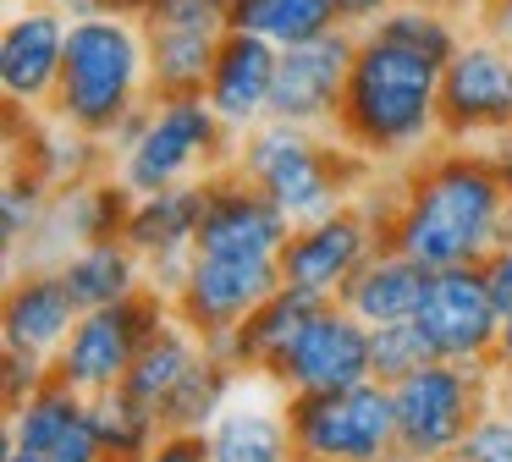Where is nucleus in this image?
Instances as JSON below:
<instances>
[{"label": "nucleus", "instance_id": "obj_6", "mask_svg": "<svg viewBox=\"0 0 512 462\" xmlns=\"http://www.w3.org/2000/svg\"><path fill=\"white\" fill-rule=\"evenodd\" d=\"M232 160H237V132L215 116V105L204 94H182V99H155L149 132L133 149L116 154L111 171L133 193H160V187L226 171Z\"/></svg>", "mask_w": 512, "mask_h": 462}, {"label": "nucleus", "instance_id": "obj_17", "mask_svg": "<svg viewBox=\"0 0 512 462\" xmlns=\"http://www.w3.org/2000/svg\"><path fill=\"white\" fill-rule=\"evenodd\" d=\"M67 33L72 17L56 0H28L6 17V28H0V88L12 105L50 110L61 61H67Z\"/></svg>", "mask_w": 512, "mask_h": 462}, {"label": "nucleus", "instance_id": "obj_36", "mask_svg": "<svg viewBox=\"0 0 512 462\" xmlns=\"http://www.w3.org/2000/svg\"><path fill=\"white\" fill-rule=\"evenodd\" d=\"M232 17V0H155V11L144 17V28H204L221 33Z\"/></svg>", "mask_w": 512, "mask_h": 462}, {"label": "nucleus", "instance_id": "obj_29", "mask_svg": "<svg viewBox=\"0 0 512 462\" xmlns=\"http://www.w3.org/2000/svg\"><path fill=\"white\" fill-rule=\"evenodd\" d=\"M89 413V396L78 385H67L61 374H50L34 396H23L17 407H6V446H23V451H56V440L67 435L78 418Z\"/></svg>", "mask_w": 512, "mask_h": 462}, {"label": "nucleus", "instance_id": "obj_30", "mask_svg": "<svg viewBox=\"0 0 512 462\" xmlns=\"http://www.w3.org/2000/svg\"><path fill=\"white\" fill-rule=\"evenodd\" d=\"M204 352H210V347H204V341L193 336V330L182 325L177 314H171L166 325H160L155 336L144 341V347H138V358H133V369H127L122 385H127L133 396H144V402L160 407V402H166V396L182 385V374H188L193 363L204 358Z\"/></svg>", "mask_w": 512, "mask_h": 462}, {"label": "nucleus", "instance_id": "obj_18", "mask_svg": "<svg viewBox=\"0 0 512 462\" xmlns=\"http://www.w3.org/2000/svg\"><path fill=\"white\" fill-rule=\"evenodd\" d=\"M6 154L12 160L6 165H23V171H34L45 187H72V182H89V176L111 171L116 154L111 143L89 138V132L67 127V121H56L50 110H28V105H12L6 99Z\"/></svg>", "mask_w": 512, "mask_h": 462}, {"label": "nucleus", "instance_id": "obj_11", "mask_svg": "<svg viewBox=\"0 0 512 462\" xmlns=\"http://www.w3.org/2000/svg\"><path fill=\"white\" fill-rule=\"evenodd\" d=\"M281 286L276 259H248V253H193V270L182 292L171 297V314L204 341H226L270 292Z\"/></svg>", "mask_w": 512, "mask_h": 462}, {"label": "nucleus", "instance_id": "obj_14", "mask_svg": "<svg viewBox=\"0 0 512 462\" xmlns=\"http://www.w3.org/2000/svg\"><path fill=\"white\" fill-rule=\"evenodd\" d=\"M353 50H358L353 28H336L325 39L281 50L276 88H270V121L336 132V110H342V88H347V72H353Z\"/></svg>", "mask_w": 512, "mask_h": 462}, {"label": "nucleus", "instance_id": "obj_50", "mask_svg": "<svg viewBox=\"0 0 512 462\" xmlns=\"http://www.w3.org/2000/svg\"><path fill=\"white\" fill-rule=\"evenodd\" d=\"M391 462H408V457H391Z\"/></svg>", "mask_w": 512, "mask_h": 462}, {"label": "nucleus", "instance_id": "obj_26", "mask_svg": "<svg viewBox=\"0 0 512 462\" xmlns=\"http://www.w3.org/2000/svg\"><path fill=\"white\" fill-rule=\"evenodd\" d=\"M221 33H204V28H144V39H149V99L204 94Z\"/></svg>", "mask_w": 512, "mask_h": 462}, {"label": "nucleus", "instance_id": "obj_5", "mask_svg": "<svg viewBox=\"0 0 512 462\" xmlns=\"http://www.w3.org/2000/svg\"><path fill=\"white\" fill-rule=\"evenodd\" d=\"M496 402H501V385H496V369H490V363L430 358L424 369L402 374V380L391 385V407H397V457L441 462Z\"/></svg>", "mask_w": 512, "mask_h": 462}, {"label": "nucleus", "instance_id": "obj_49", "mask_svg": "<svg viewBox=\"0 0 512 462\" xmlns=\"http://www.w3.org/2000/svg\"><path fill=\"white\" fill-rule=\"evenodd\" d=\"M105 462H149V457H105Z\"/></svg>", "mask_w": 512, "mask_h": 462}, {"label": "nucleus", "instance_id": "obj_24", "mask_svg": "<svg viewBox=\"0 0 512 462\" xmlns=\"http://www.w3.org/2000/svg\"><path fill=\"white\" fill-rule=\"evenodd\" d=\"M204 176L199 182H177L160 193H138L133 220H127V242L138 248V259L171 248H199V220H204Z\"/></svg>", "mask_w": 512, "mask_h": 462}, {"label": "nucleus", "instance_id": "obj_40", "mask_svg": "<svg viewBox=\"0 0 512 462\" xmlns=\"http://www.w3.org/2000/svg\"><path fill=\"white\" fill-rule=\"evenodd\" d=\"M485 281H490V292H496V303H501V314L512 308V204H507V220H501V242L485 253Z\"/></svg>", "mask_w": 512, "mask_h": 462}, {"label": "nucleus", "instance_id": "obj_16", "mask_svg": "<svg viewBox=\"0 0 512 462\" xmlns=\"http://www.w3.org/2000/svg\"><path fill=\"white\" fill-rule=\"evenodd\" d=\"M133 204H138V193H133V187H127L116 171H100V176H89V182L56 187V198H50V215H45V226H39L34 248H28L23 259L12 264V270H23V264H61L72 248H83V242L127 237Z\"/></svg>", "mask_w": 512, "mask_h": 462}, {"label": "nucleus", "instance_id": "obj_19", "mask_svg": "<svg viewBox=\"0 0 512 462\" xmlns=\"http://www.w3.org/2000/svg\"><path fill=\"white\" fill-rule=\"evenodd\" d=\"M83 303L72 297L61 264H23L6 281V303H0V341L23 352H45L56 358L61 341L72 336Z\"/></svg>", "mask_w": 512, "mask_h": 462}, {"label": "nucleus", "instance_id": "obj_31", "mask_svg": "<svg viewBox=\"0 0 512 462\" xmlns=\"http://www.w3.org/2000/svg\"><path fill=\"white\" fill-rule=\"evenodd\" d=\"M89 413H94V429H100L111 457H149V451L160 446V435H166L160 407L144 402V396H133L127 385L89 396Z\"/></svg>", "mask_w": 512, "mask_h": 462}, {"label": "nucleus", "instance_id": "obj_13", "mask_svg": "<svg viewBox=\"0 0 512 462\" xmlns=\"http://www.w3.org/2000/svg\"><path fill=\"white\" fill-rule=\"evenodd\" d=\"M419 330L435 358H463V363H490L501 336V303L490 292L479 264H446L430 270L419 297Z\"/></svg>", "mask_w": 512, "mask_h": 462}, {"label": "nucleus", "instance_id": "obj_25", "mask_svg": "<svg viewBox=\"0 0 512 462\" xmlns=\"http://www.w3.org/2000/svg\"><path fill=\"white\" fill-rule=\"evenodd\" d=\"M61 275H67L72 297L83 308H111V303H127L133 292H144V259L127 237H111V242H83L61 259Z\"/></svg>", "mask_w": 512, "mask_h": 462}, {"label": "nucleus", "instance_id": "obj_44", "mask_svg": "<svg viewBox=\"0 0 512 462\" xmlns=\"http://www.w3.org/2000/svg\"><path fill=\"white\" fill-rule=\"evenodd\" d=\"M336 6H342V22H347V28H353V33H364L369 22H380L386 11H397L402 0H336Z\"/></svg>", "mask_w": 512, "mask_h": 462}, {"label": "nucleus", "instance_id": "obj_43", "mask_svg": "<svg viewBox=\"0 0 512 462\" xmlns=\"http://www.w3.org/2000/svg\"><path fill=\"white\" fill-rule=\"evenodd\" d=\"M490 369H496L501 402H507V396H512V308L501 314V336H496V352H490Z\"/></svg>", "mask_w": 512, "mask_h": 462}, {"label": "nucleus", "instance_id": "obj_10", "mask_svg": "<svg viewBox=\"0 0 512 462\" xmlns=\"http://www.w3.org/2000/svg\"><path fill=\"white\" fill-rule=\"evenodd\" d=\"M375 380L369 374V325L342 308L336 297H325L303 330L292 336V347L270 363L265 385L276 396H298V391H342V385Z\"/></svg>", "mask_w": 512, "mask_h": 462}, {"label": "nucleus", "instance_id": "obj_46", "mask_svg": "<svg viewBox=\"0 0 512 462\" xmlns=\"http://www.w3.org/2000/svg\"><path fill=\"white\" fill-rule=\"evenodd\" d=\"M155 11V0H94V17H127V22H144Z\"/></svg>", "mask_w": 512, "mask_h": 462}, {"label": "nucleus", "instance_id": "obj_37", "mask_svg": "<svg viewBox=\"0 0 512 462\" xmlns=\"http://www.w3.org/2000/svg\"><path fill=\"white\" fill-rule=\"evenodd\" d=\"M50 358L45 352H23V347H6V358H0V391H6V407H17L23 396H34L39 385L50 380Z\"/></svg>", "mask_w": 512, "mask_h": 462}, {"label": "nucleus", "instance_id": "obj_1", "mask_svg": "<svg viewBox=\"0 0 512 462\" xmlns=\"http://www.w3.org/2000/svg\"><path fill=\"white\" fill-rule=\"evenodd\" d=\"M507 204L512 193L490 171L485 149L435 143L397 171V215H391L386 248H402L424 270L485 264V253L501 242Z\"/></svg>", "mask_w": 512, "mask_h": 462}, {"label": "nucleus", "instance_id": "obj_48", "mask_svg": "<svg viewBox=\"0 0 512 462\" xmlns=\"http://www.w3.org/2000/svg\"><path fill=\"white\" fill-rule=\"evenodd\" d=\"M435 6H446V11H457V17H463V11H479L485 0H435Z\"/></svg>", "mask_w": 512, "mask_h": 462}, {"label": "nucleus", "instance_id": "obj_20", "mask_svg": "<svg viewBox=\"0 0 512 462\" xmlns=\"http://www.w3.org/2000/svg\"><path fill=\"white\" fill-rule=\"evenodd\" d=\"M276 61L281 50L259 33L226 28L221 44H215V66L210 83H204V99L215 105V116L243 138L259 121H270V88H276Z\"/></svg>", "mask_w": 512, "mask_h": 462}, {"label": "nucleus", "instance_id": "obj_7", "mask_svg": "<svg viewBox=\"0 0 512 462\" xmlns=\"http://www.w3.org/2000/svg\"><path fill=\"white\" fill-rule=\"evenodd\" d=\"M298 462H391L397 457V407L391 385L358 380L342 391L281 396Z\"/></svg>", "mask_w": 512, "mask_h": 462}, {"label": "nucleus", "instance_id": "obj_9", "mask_svg": "<svg viewBox=\"0 0 512 462\" xmlns=\"http://www.w3.org/2000/svg\"><path fill=\"white\" fill-rule=\"evenodd\" d=\"M512 127V44L474 33L441 66V143H490Z\"/></svg>", "mask_w": 512, "mask_h": 462}, {"label": "nucleus", "instance_id": "obj_28", "mask_svg": "<svg viewBox=\"0 0 512 462\" xmlns=\"http://www.w3.org/2000/svg\"><path fill=\"white\" fill-rule=\"evenodd\" d=\"M226 28L259 33L276 50H292V44H309V39H325V33L347 28V22H342L336 0H232Z\"/></svg>", "mask_w": 512, "mask_h": 462}, {"label": "nucleus", "instance_id": "obj_2", "mask_svg": "<svg viewBox=\"0 0 512 462\" xmlns=\"http://www.w3.org/2000/svg\"><path fill=\"white\" fill-rule=\"evenodd\" d=\"M336 138L353 143L380 171H402L441 143V61L386 39L380 28L358 33L353 72L336 110Z\"/></svg>", "mask_w": 512, "mask_h": 462}, {"label": "nucleus", "instance_id": "obj_51", "mask_svg": "<svg viewBox=\"0 0 512 462\" xmlns=\"http://www.w3.org/2000/svg\"><path fill=\"white\" fill-rule=\"evenodd\" d=\"M507 402H512V396H507Z\"/></svg>", "mask_w": 512, "mask_h": 462}, {"label": "nucleus", "instance_id": "obj_35", "mask_svg": "<svg viewBox=\"0 0 512 462\" xmlns=\"http://www.w3.org/2000/svg\"><path fill=\"white\" fill-rule=\"evenodd\" d=\"M441 462H512V402H496Z\"/></svg>", "mask_w": 512, "mask_h": 462}, {"label": "nucleus", "instance_id": "obj_4", "mask_svg": "<svg viewBox=\"0 0 512 462\" xmlns=\"http://www.w3.org/2000/svg\"><path fill=\"white\" fill-rule=\"evenodd\" d=\"M149 99V39L144 22L78 17L67 33V61L50 99V116L89 138L111 143L116 121Z\"/></svg>", "mask_w": 512, "mask_h": 462}, {"label": "nucleus", "instance_id": "obj_42", "mask_svg": "<svg viewBox=\"0 0 512 462\" xmlns=\"http://www.w3.org/2000/svg\"><path fill=\"white\" fill-rule=\"evenodd\" d=\"M149 116H155V99H144L138 110H127L122 121H116V132H111V154H122V149H133L138 138L149 132Z\"/></svg>", "mask_w": 512, "mask_h": 462}, {"label": "nucleus", "instance_id": "obj_27", "mask_svg": "<svg viewBox=\"0 0 512 462\" xmlns=\"http://www.w3.org/2000/svg\"><path fill=\"white\" fill-rule=\"evenodd\" d=\"M243 380H248V374L237 369L232 358H221V352L210 347L188 374H182L177 391L160 402V418H166V429H177V435H204V429L221 418V407L243 391Z\"/></svg>", "mask_w": 512, "mask_h": 462}, {"label": "nucleus", "instance_id": "obj_32", "mask_svg": "<svg viewBox=\"0 0 512 462\" xmlns=\"http://www.w3.org/2000/svg\"><path fill=\"white\" fill-rule=\"evenodd\" d=\"M369 28H380L386 39L408 44V50L430 55V61H452L457 44H463V17L446 6H435V0H402L397 11H386L380 22H369Z\"/></svg>", "mask_w": 512, "mask_h": 462}, {"label": "nucleus", "instance_id": "obj_41", "mask_svg": "<svg viewBox=\"0 0 512 462\" xmlns=\"http://www.w3.org/2000/svg\"><path fill=\"white\" fill-rule=\"evenodd\" d=\"M149 462H210V440H204V435H177V429H166V435H160V446L149 451Z\"/></svg>", "mask_w": 512, "mask_h": 462}, {"label": "nucleus", "instance_id": "obj_47", "mask_svg": "<svg viewBox=\"0 0 512 462\" xmlns=\"http://www.w3.org/2000/svg\"><path fill=\"white\" fill-rule=\"evenodd\" d=\"M0 462H50V457H45V451H23V446H6V457H0Z\"/></svg>", "mask_w": 512, "mask_h": 462}, {"label": "nucleus", "instance_id": "obj_23", "mask_svg": "<svg viewBox=\"0 0 512 462\" xmlns=\"http://www.w3.org/2000/svg\"><path fill=\"white\" fill-rule=\"evenodd\" d=\"M424 281H430V270H424L419 259H408L402 248H375L364 264H358L353 281L336 292V303L353 308L364 325H391V319L419 314Z\"/></svg>", "mask_w": 512, "mask_h": 462}, {"label": "nucleus", "instance_id": "obj_38", "mask_svg": "<svg viewBox=\"0 0 512 462\" xmlns=\"http://www.w3.org/2000/svg\"><path fill=\"white\" fill-rule=\"evenodd\" d=\"M193 253H199V248L149 253V259H144V286H149V292H160V297H177L182 281H188V270H193Z\"/></svg>", "mask_w": 512, "mask_h": 462}, {"label": "nucleus", "instance_id": "obj_8", "mask_svg": "<svg viewBox=\"0 0 512 462\" xmlns=\"http://www.w3.org/2000/svg\"><path fill=\"white\" fill-rule=\"evenodd\" d=\"M171 319V297L160 292H133L127 303H111V308H83L72 336L61 341V352L50 358V369L61 374L67 385H78L83 396H100V391H116L133 369L138 347L155 336L160 325Z\"/></svg>", "mask_w": 512, "mask_h": 462}, {"label": "nucleus", "instance_id": "obj_15", "mask_svg": "<svg viewBox=\"0 0 512 462\" xmlns=\"http://www.w3.org/2000/svg\"><path fill=\"white\" fill-rule=\"evenodd\" d=\"M204 220H199V253H248V259H276L281 242L298 220L276 204L259 182H248L237 165L204 176Z\"/></svg>", "mask_w": 512, "mask_h": 462}, {"label": "nucleus", "instance_id": "obj_45", "mask_svg": "<svg viewBox=\"0 0 512 462\" xmlns=\"http://www.w3.org/2000/svg\"><path fill=\"white\" fill-rule=\"evenodd\" d=\"M479 149H485L490 171L501 176V187H507V193H512V127H507V132H496V138H490V143H479Z\"/></svg>", "mask_w": 512, "mask_h": 462}, {"label": "nucleus", "instance_id": "obj_3", "mask_svg": "<svg viewBox=\"0 0 512 462\" xmlns=\"http://www.w3.org/2000/svg\"><path fill=\"white\" fill-rule=\"evenodd\" d=\"M232 165L248 182L265 187L292 220L331 215L380 176V165L358 154L353 143H342L336 132L292 127V121H259L254 132H243Z\"/></svg>", "mask_w": 512, "mask_h": 462}, {"label": "nucleus", "instance_id": "obj_34", "mask_svg": "<svg viewBox=\"0 0 512 462\" xmlns=\"http://www.w3.org/2000/svg\"><path fill=\"white\" fill-rule=\"evenodd\" d=\"M435 352L424 341L419 319H391V325H369V374L380 385H397L402 374L424 369Z\"/></svg>", "mask_w": 512, "mask_h": 462}, {"label": "nucleus", "instance_id": "obj_12", "mask_svg": "<svg viewBox=\"0 0 512 462\" xmlns=\"http://www.w3.org/2000/svg\"><path fill=\"white\" fill-rule=\"evenodd\" d=\"M375 248H386L380 226L364 215V204H342L320 220H298L292 237L281 242L276 264H281V286H298L309 297H336L347 281L358 275V264Z\"/></svg>", "mask_w": 512, "mask_h": 462}, {"label": "nucleus", "instance_id": "obj_21", "mask_svg": "<svg viewBox=\"0 0 512 462\" xmlns=\"http://www.w3.org/2000/svg\"><path fill=\"white\" fill-rule=\"evenodd\" d=\"M210 462H298L292 446V424H287V402H265V396L237 391L221 407L210 429Z\"/></svg>", "mask_w": 512, "mask_h": 462}, {"label": "nucleus", "instance_id": "obj_22", "mask_svg": "<svg viewBox=\"0 0 512 462\" xmlns=\"http://www.w3.org/2000/svg\"><path fill=\"white\" fill-rule=\"evenodd\" d=\"M320 303H325V297H309V292H298V286H276V292H270L265 303H259L254 314L232 330V336L215 341V352H221V358H232L248 380H265L270 363L292 347V336H298L303 319H309Z\"/></svg>", "mask_w": 512, "mask_h": 462}, {"label": "nucleus", "instance_id": "obj_33", "mask_svg": "<svg viewBox=\"0 0 512 462\" xmlns=\"http://www.w3.org/2000/svg\"><path fill=\"white\" fill-rule=\"evenodd\" d=\"M50 198H56V187H45L23 165H6V187H0V248H6L12 264L34 248L39 226L50 215Z\"/></svg>", "mask_w": 512, "mask_h": 462}, {"label": "nucleus", "instance_id": "obj_39", "mask_svg": "<svg viewBox=\"0 0 512 462\" xmlns=\"http://www.w3.org/2000/svg\"><path fill=\"white\" fill-rule=\"evenodd\" d=\"M105 457H111V451H105L100 429H94V413H83L78 424L56 440V451H50V462H105Z\"/></svg>", "mask_w": 512, "mask_h": 462}]
</instances>
